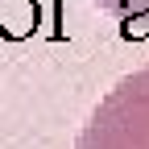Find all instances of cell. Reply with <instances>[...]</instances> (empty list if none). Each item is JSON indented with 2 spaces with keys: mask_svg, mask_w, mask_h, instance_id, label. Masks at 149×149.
<instances>
[{
  "mask_svg": "<svg viewBox=\"0 0 149 149\" xmlns=\"http://www.w3.org/2000/svg\"><path fill=\"white\" fill-rule=\"evenodd\" d=\"M42 29V4L37 0H0V37L25 42Z\"/></svg>",
  "mask_w": 149,
  "mask_h": 149,
  "instance_id": "1",
  "label": "cell"
},
{
  "mask_svg": "<svg viewBox=\"0 0 149 149\" xmlns=\"http://www.w3.org/2000/svg\"><path fill=\"white\" fill-rule=\"evenodd\" d=\"M120 37H124V42H149V8L124 13V21H120Z\"/></svg>",
  "mask_w": 149,
  "mask_h": 149,
  "instance_id": "2",
  "label": "cell"
}]
</instances>
